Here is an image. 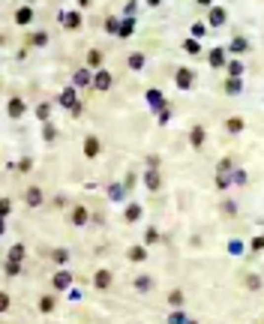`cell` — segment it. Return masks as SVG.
<instances>
[{
    "label": "cell",
    "mask_w": 264,
    "mask_h": 324,
    "mask_svg": "<svg viewBox=\"0 0 264 324\" xmlns=\"http://www.w3.org/2000/svg\"><path fill=\"white\" fill-rule=\"evenodd\" d=\"M6 114H9L12 120H18L21 114H27V102H24L21 96H12V99L6 102Z\"/></svg>",
    "instance_id": "6"
},
{
    "label": "cell",
    "mask_w": 264,
    "mask_h": 324,
    "mask_svg": "<svg viewBox=\"0 0 264 324\" xmlns=\"http://www.w3.org/2000/svg\"><path fill=\"white\" fill-rule=\"evenodd\" d=\"M24 204H27L30 210L42 207V204H45V192H42V186H27V192H24Z\"/></svg>",
    "instance_id": "4"
},
{
    "label": "cell",
    "mask_w": 264,
    "mask_h": 324,
    "mask_svg": "<svg viewBox=\"0 0 264 324\" xmlns=\"http://www.w3.org/2000/svg\"><path fill=\"white\" fill-rule=\"evenodd\" d=\"M111 81H114V78H111V72H108V69H96V72H93V84H90V87H93L96 93H105V90H111Z\"/></svg>",
    "instance_id": "3"
},
{
    "label": "cell",
    "mask_w": 264,
    "mask_h": 324,
    "mask_svg": "<svg viewBox=\"0 0 264 324\" xmlns=\"http://www.w3.org/2000/svg\"><path fill=\"white\" fill-rule=\"evenodd\" d=\"M9 213H12V201L3 195V198H0V216H9Z\"/></svg>",
    "instance_id": "46"
},
{
    "label": "cell",
    "mask_w": 264,
    "mask_h": 324,
    "mask_svg": "<svg viewBox=\"0 0 264 324\" xmlns=\"http://www.w3.org/2000/svg\"><path fill=\"white\" fill-rule=\"evenodd\" d=\"M249 249H252V255L264 252V234H255V237H252V243H249Z\"/></svg>",
    "instance_id": "43"
},
{
    "label": "cell",
    "mask_w": 264,
    "mask_h": 324,
    "mask_svg": "<svg viewBox=\"0 0 264 324\" xmlns=\"http://www.w3.org/2000/svg\"><path fill=\"white\" fill-rule=\"evenodd\" d=\"M126 261H132V264H141V261H147V246H141V243L129 246V249H126Z\"/></svg>",
    "instance_id": "14"
},
{
    "label": "cell",
    "mask_w": 264,
    "mask_h": 324,
    "mask_svg": "<svg viewBox=\"0 0 264 324\" xmlns=\"http://www.w3.org/2000/svg\"><path fill=\"white\" fill-rule=\"evenodd\" d=\"M120 21H123V18H114V15L105 18V30H108V33H120Z\"/></svg>",
    "instance_id": "44"
},
{
    "label": "cell",
    "mask_w": 264,
    "mask_h": 324,
    "mask_svg": "<svg viewBox=\"0 0 264 324\" xmlns=\"http://www.w3.org/2000/svg\"><path fill=\"white\" fill-rule=\"evenodd\" d=\"M162 3V0H147V6H159Z\"/></svg>",
    "instance_id": "57"
},
{
    "label": "cell",
    "mask_w": 264,
    "mask_h": 324,
    "mask_svg": "<svg viewBox=\"0 0 264 324\" xmlns=\"http://www.w3.org/2000/svg\"><path fill=\"white\" fill-rule=\"evenodd\" d=\"M147 102H150V105H153V108H156V111H159V108L165 105V96H162V90H156V87H150V90H147Z\"/></svg>",
    "instance_id": "24"
},
{
    "label": "cell",
    "mask_w": 264,
    "mask_h": 324,
    "mask_svg": "<svg viewBox=\"0 0 264 324\" xmlns=\"http://www.w3.org/2000/svg\"><path fill=\"white\" fill-rule=\"evenodd\" d=\"M216 171L231 174V171H234V159H231V156H222V159H219V165H216Z\"/></svg>",
    "instance_id": "38"
},
{
    "label": "cell",
    "mask_w": 264,
    "mask_h": 324,
    "mask_svg": "<svg viewBox=\"0 0 264 324\" xmlns=\"http://www.w3.org/2000/svg\"><path fill=\"white\" fill-rule=\"evenodd\" d=\"M111 282H114V273H111V270H96L93 273V288H99V291H108V288H111Z\"/></svg>",
    "instance_id": "7"
},
{
    "label": "cell",
    "mask_w": 264,
    "mask_h": 324,
    "mask_svg": "<svg viewBox=\"0 0 264 324\" xmlns=\"http://www.w3.org/2000/svg\"><path fill=\"white\" fill-rule=\"evenodd\" d=\"M24 255H27L24 243H15V246H9V252H6V258H15V261H24Z\"/></svg>",
    "instance_id": "33"
},
{
    "label": "cell",
    "mask_w": 264,
    "mask_h": 324,
    "mask_svg": "<svg viewBox=\"0 0 264 324\" xmlns=\"http://www.w3.org/2000/svg\"><path fill=\"white\" fill-rule=\"evenodd\" d=\"M75 87H87V84H93V69L90 66H81L78 72H75Z\"/></svg>",
    "instance_id": "16"
},
{
    "label": "cell",
    "mask_w": 264,
    "mask_h": 324,
    "mask_svg": "<svg viewBox=\"0 0 264 324\" xmlns=\"http://www.w3.org/2000/svg\"><path fill=\"white\" fill-rule=\"evenodd\" d=\"M243 117H228V120H225V132H228V135H237V132H243Z\"/></svg>",
    "instance_id": "25"
},
{
    "label": "cell",
    "mask_w": 264,
    "mask_h": 324,
    "mask_svg": "<svg viewBox=\"0 0 264 324\" xmlns=\"http://www.w3.org/2000/svg\"><path fill=\"white\" fill-rule=\"evenodd\" d=\"M192 36H195V39H198V36H204V24H195L192 27Z\"/></svg>",
    "instance_id": "54"
},
{
    "label": "cell",
    "mask_w": 264,
    "mask_h": 324,
    "mask_svg": "<svg viewBox=\"0 0 264 324\" xmlns=\"http://www.w3.org/2000/svg\"><path fill=\"white\" fill-rule=\"evenodd\" d=\"M225 69H228V78H240L246 66H243V63H240V57H237V60H228V66H225Z\"/></svg>",
    "instance_id": "28"
},
{
    "label": "cell",
    "mask_w": 264,
    "mask_h": 324,
    "mask_svg": "<svg viewBox=\"0 0 264 324\" xmlns=\"http://www.w3.org/2000/svg\"><path fill=\"white\" fill-rule=\"evenodd\" d=\"M183 51L189 54V57H195V54H201V42H198V39H186V42H183Z\"/></svg>",
    "instance_id": "37"
},
{
    "label": "cell",
    "mask_w": 264,
    "mask_h": 324,
    "mask_svg": "<svg viewBox=\"0 0 264 324\" xmlns=\"http://www.w3.org/2000/svg\"><path fill=\"white\" fill-rule=\"evenodd\" d=\"M132 30H135V18H132V15H126V18L120 21V33H117V36H120V39H129Z\"/></svg>",
    "instance_id": "26"
},
{
    "label": "cell",
    "mask_w": 264,
    "mask_h": 324,
    "mask_svg": "<svg viewBox=\"0 0 264 324\" xmlns=\"http://www.w3.org/2000/svg\"><path fill=\"white\" fill-rule=\"evenodd\" d=\"M174 84H177V90H192V87H195V72H192L189 66H177Z\"/></svg>",
    "instance_id": "1"
},
{
    "label": "cell",
    "mask_w": 264,
    "mask_h": 324,
    "mask_svg": "<svg viewBox=\"0 0 264 324\" xmlns=\"http://www.w3.org/2000/svg\"><path fill=\"white\" fill-rule=\"evenodd\" d=\"M36 117H39L42 123H48L51 120V102H39V105H36Z\"/></svg>",
    "instance_id": "32"
},
{
    "label": "cell",
    "mask_w": 264,
    "mask_h": 324,
    "mask_svg": "<svg viewBox=\"0 0 264 324\" xmlns=\"http://www.w3.org/2000/svg\"><path fill=\"white\" fill-rule=\"evenodd\" d=\"M144 186H147L150 192H156V189L162 186V174H159V168H147V171H144Z\"/></svg>",
    "instance_id": "11"
},
{
    "label": "cell",
    "mask_w": 264,
    "mask_h": 324,
    "mask_svg": "<svg viewBox=\"0 0 264 324\" xmlns=\"http://www.w3.org/2000/svg\"><path fill=\"white\" fill-rule=\"evenodd\" d=\"M246 288H249V291H258V288H261V276L258 273H249L246 276Z\"/></svg>",
    "instance_id": "45"
},
{
    "label": "cell",
    "mask_w": 264,
    "mask_h": 324,
    "mask_svg": "<svg viewBox=\"0 0 264 324\" xmlns=\"http://www.w3.org/2000/svg\"><path fill=\"white\" fill-rule=\"evenodd\" d=\"M228 252H234V255H240V252H243V243H240V240H231V243H228Z\"/></svg>",
    "instance_id": "50"
},
{
    "label": "cell",
    "mask_w": 264,
    "mask_h": 324,
    "mask_svg": "<svg viewBox=\"0 0 264 324\" xmlns=\"http://www.w3.org/2000/svg\"><path fill=\"white\" fill-rule=\"evenodd\" d=\"M123 186H126V189H132V186H135V174H126V183H123Z\"/></svg>",
    "instance_id": "55"
},
{
    "label": "cell",
    "mask_w": 264,
    "mask_h": 324,
    "mask_svg": "<svg viewBox=\"0 0 264 324\" xmlns=\"http://www.w3.org/2000/svg\"><path fill=\"white\" fill-rule=\"evenodd\" d=\"M81 150H84V156H87V159H96V156L102 153V141H99L96 135H87V138H84V147H81Z\"/></svg>",
    "instance_id": "9"
},
{
    "label": "cell",
    "mask_w": 264,
    "mask_h": 324,
    "mask_svg": "<svg viewBox=\"0 0 264 324\" xmlns=\"http://www.w3.org/2000/svg\"><path fill=\"white\" fill-rule=\"evenodd\" d=\"M222 213H225V216H234V213H237V204H234L231 198H228V201H222Z\"/></svg>",
    "instance_id": "47"
},
{
    "label": "cell",
    "mask_w": 264,
    "mask_h": 324,
    "mask_svg": "<svg viewBox=\"0 0 264 324\" xmlns=\"http://www.w3.org/2000/svg\"><path fill=\"white\" fill-rule=\"evenodd\" d=\"M261 324H264V321H261Z\"/></svg>",
    "instance_id": "60"
},
{
    "label": "cell",
    "mask_w": 264,
    "mask_h": 324,
    "mask_svg": "<svg viewBox=\"0 0 264 324\" xmlns=\"http://www.w3.org/2000/svg\"><path fill=\"white\" fill-rule=\"evenodd\" d=\"M216 186H219V189H228V186H234L231 174H222V171H216Z\"/></svg>",
    "instance_id": "39"
},
{
    "label": "cell",
    "mask_w": 264,
    "mask_h": 324,
    "mask_svg": "<svg viewBox=\"0 0 264 324\" xmlns=\"http://www.w3.org/2000/svg\"><path fill=\"white\" fill-rule=\"evenodd\" d=\"M222 90L228 93V96H237V93H243V78H225Z\"/></svg>",
    "instance_id": "22"
},
{
    "label": "cell",
    "mask_w": 264,
    "mask_h": 324,
    "mask_svg": "<svg viewBox=\"0 0 264 324\" xmlns=\"http://www.w3.org/2000/svg\"><path fill=\"white\" fill-rule=\"evenodd\" d=\"M12 18H15V24H18V27H27V24L33 21V9H30V6H18Z\"/></svg>",
    "instance_id": "18"
},
{
    "label": "cell",
    "mask_w": 264,
    "mask_h": 324,
    "mask_svg": "<svg viewBox=\"0 0 264 324\" xmlns=\"http://www.w3.org/2000/svg\"><path fill=\"white\" fill-rule=\"evenodd\" d=\"M225 54H228L225 48H210V54H207L210 66H213V69H222V66H228V57H225Z\"/></svg>",
    "instance_id": "15"
},
{
    "label": "cell",
    "mask_w": 264,
    "mask_h": 324,
    "mask_svg": "<svg viewBox=\"0 0 264 324\" xmlns=\"http://www.w3.org/2000/svg\"><path fill=\"white\" fill-rule=\"evenodd\" d=\"M51 285H54V291H69V285H72V273L69 270H57L51 276Z\"/></svg>",
    "instance_id": "10"
},
{
    "label": "cell",
    "mask_w": 264,
    "mask_h": 324,
    "mask_svg": "<svg viewBox=\"0 0 264 324\" xmlns=\"http://www.w3.org/2000/svg\"><path fill=\"white\" fill-rule=\"evenodd\" d=\"M57 18H60V24H63L66 30H78V27L84 24V15H81L78 9H60Z\"/></svg>",
    "instance_id": "2"
},
{
    "label": "cell",
    "mask_w": 264,
    "mask_h": 324,
    "mask_svg": "<svg viewBox=\"0 0 264 324\" xmlns=\"http://www.w3.org/2000/svg\"><path fill=\"white\" fill-rule=\"evenodd\" d=\"M183 324H198V321H195V318H186V321H183Z\"/></svg>",
    "instance_id": "59"
},
{
    "label": "cell",
    "mask_w": 264,
    "mask_h": 324,
    "mask_svg": "<svg viewBox=\"0 0 264 324\" xmlns=\"http://www.w3.org/2000/svg\"><path fill=\"white\" fill-rule=\"evenodd\" d=\"M225 18H228L225 6H210V12H207V24H210V27H222Z\"/></svg>",
    "instance_id": "13"
},
{
    "label": "cell",
    "mask_w": 264,
    "mask_h": 324,
    "mask_svg": "<svg viewBox=\"0 0 264 324\" xmlns=\"http://www.w3.org/2000/svg\"><path fill=\"white\" fill-rule=\"evenodd\" d=\"M57 102H60V105L66 108V111H69V108H72L75 102H78V90H75V84H72V87H63V90H60V96H57Z\"/></svg>",
    "instance_id": "12"
},
{
    "label": "cell",
    "mask_w": 264,
    "mask_h": 324,
    "mask_svg": "<svg viewBox=\"0 0 264 324\" xmlns=\"http://www.w3.org/2000/svg\"><path fill=\"white\" fill-rule=\"evenodd\" d=\"M198 6H213V0H195Z\"/></svg>",
    "instance_id": "56"
},
{
    "label": "cell",
    "mask_w": 264,
    "mask_h": 324,
    "mask_svg": "<svg viewBox=\"0 0 264 324\" xmlns=\"http://www.w3.org/2000/svg\"><path fill=\"white\" fill-rule=\"evenodd\" d=\"M3 273H6V276H18V273H21V261L6 258V261H3Z\"/></svg>",
    "instance_id": "34"
},
{
    "label": "cell",
    "mask_w": 264,
    "mask_h": 324,
    "mask_svg": "<svg viewBox=\"0 0 264 324\" xmlns=\"http://www.w3.org/2000/svg\"><path fill=\"white\" fill-rule=\"evenodd\" d=\"M231 180H234V186H246V180H249V177H246L243 168H234V171H231Z\"/></svg>",
    "instance_id": "42"
},
{
    "label": "cell",
    "mask_w": 264,
    "mask_h": 324,
    "mask_svg": "<svg viewBox=\"0 0 264 324\" xmlns=\"http://www.w3.org/2000/svg\"><path fill=\"white\" fill-rule=\"evenodd\" d=\"M162 240V234H159V228H144V246H153V243H159Z\"/></svg>",
    "instance_id": "27"
},
{
    "label": "cell",
    "mask_w": 264,
    "mask_h": 324,
    "mask_svg": "<svg viewBox=\"0 0 264 324\" xmlns=\"http://www.w3.org/2000/svg\"><path fill=\"white\" fill-rule=\"evenodd\" d=\"M54 309H57L54 297H51V294H42V297H39V312H45V315H48V312H54Z\"/></svg>",
    "instance_id": "35"
},
{
    "label": "cell",
    "mask_w": 264,
    "mask_h": 324,
    "mask_svg": "<svg viewBox=\"0 0 264 324\" xmlns=\"http://www.w3.org/2000/svg\"><path fill=\"white\" fill-rule=\"evenodd\" d=\"M204 141H207V129H204L201 123H195V126L189 129V144H192V150H201Z\"/></svg>",
    "instance_id": "8"
},
{
    "label": "cell",
    "mask_w": 264,
    "mask_h": 324,
    "mask_svg": "<svg viewBox=\"0 0 264 324\" xmlns=\"http://www.w3.org/2000/svg\"><path fill=\"white\" fill-rule=\"evenodd\" d=\"M87 66L90 69H102V51L99 48H90L87 51Z\"/></svg>",
    "instance_id": "31"
},
{
    "label": "cell",
    "mask_w": 264,
    "mask_h": 324,
    "mask_svg": "<svg viewBox=\"0 0 264 324\" xmlns=\"http://www.w3.org/2000/svg\"><path fill=\"white\" fill-rule=\"evenodd\" d=\"M81 111H84V105H81V102H75V105L69 108V114H72V117H81Z\"/></svg>",
    "instance_id": "52"
},
{
    "label": "cell",
    "mask_w": 264,
    "mask_h": 324,
    "mask_svg": "<svg viewBox=\"0 0 264 324\" xmlns=\"http://www.w3.org/2000/svg\"><path fill=\"white\" fill-rule=\"evenodd\" d=\"M132 285H135V291L147 294L150 288H153V276H135V279H132Z\"/></svg>",
    "instance_id": "23"
},
{
    "label": "cell",
    "mask_w": 264,
    "mask_h": 324,
    "mask_svg": "<svg viewBox=\"0 0 264 324\" xmlns=\"http://www.w3.org/2000/svg\"><path fill=\"white\" fill-rule=\"evenodd\" d=\"M144 162H147V168H159V156H156V153H150Z\"/></svg>",
    "instance_id": "51"
},
{
    "label": "cell",
    "mask_w": 264,
    "mask_h": 324,
    "mask_svg": "<svg viewBox=\"0 0 264 324\" xmlns=\"http://www.w3.org/2000/svg\"><path fill=\"white\" fill-rule=\"evenodd\" d=\"M27 45H33V48H45V45H48V33H45V30L30 33V36H27Z\"/></svg>",
    "instance_id": "20"
},
{
    "label": "cell",
    "mask_w": 264,
    "mask_h": 324,
    "mask_svg": "<svg viewBox=\"0 0 264 324\" xmlns=\"http://www.w3.org/2000/svg\"><path fill=\"white\" fill-rule=\"evenodd\" d=\"M42 138H45V141H54V138H57V126H54L51 120L42 123Z\"/></svg>",
    "instance_id": "41"
},
{
    "label": "cell",
    "mask_w": 264,
    "mask_h": 324,
    "mask_svg": "<svg viewBox=\"0 0 264 324\" xmlns=\"http://www.w3.org/2000/svg\"><path fill=\"white\" fill-rule=\"evenodd\" d=\"M186 318H189V315H186V312H183V309H174V312H171V315H168V318H165V324H183V321H186Z\"/></svg>",
    "instance_id": "40"
},
{
    "label": "cell",
    "mask_w": 264,
    "mask_h": 324,
    "mask_svg": "<svg viewBox=\"0 0 264 324\" xmlns=\"http://www.w3.org/2000/svg\"><path fill=\"white\" fill-rule=\"evenodd\" d=\"M51 261L63 267V264L69 261V249H63V246H57V249H51Z\"/></svg>",
    "instance_id": "30"
},
{
    "label": "cell",
    "mask_w": 264,
    "mask_h": 324,
    "mask_svg": "<svg viewBox=\"0 0 264 324\" xmlns=\"http://www.w3.org/2000/svg\"><path fill=\"white\" fill-rule=\"evenodd\" d=\"M144 63H147V57H144L141 51H132V54L126 57V66H129L132 72H141V69H144Z\"/></svg>",
    "instance_id": "21"
},
{
    "label": "cell",
    "mask_w": 264,
    "mask_h": 324,
    "mask_svg": "<svg viewBox=\"0 0 264 324\" xmlns=\"http://www.w3.org/2000/svg\"><path fill=\"white\" fill-rule=\"evenodd\" d=\"M123 195H126V186L123 183H111L108 186V198L111 201H123Z\"/></svg>",
    "instance_id": "29"
},
{
    "label": "cell",
    "mask_w": 264,
    "mask_h": 324,
    "mask_svg": "<svg viewBox=\"0 0 264 324\" xmlns=\"http://www.w3.org/2000/svg\"><path fill=\"white\" fill-rule=\"evenodd\" d=\"M69 222H72L75 228H81V225H87V222H90V210H87L84 204H75V207L69 210Z\"/></svg>",
    "instance_id": "5"
},
{
    "label": "cell",
    "mask_w": 264,
    "mask_h": 324,
    "mask_svg": "<svg viewBox=\"0 0 264 324\" xmlns=\"http://www.w3.org/2000/svg\"><path fill=\"white\" fill-rule=\"evenodd\" d=\"M15 168H18V171H21V174H27V171H30V168H33V159H21V162H18V165H15Z\"/></svg>",
    "instance_id": "49"
},
{
    "label": "cell",
    "mask_w": 264,
    "mask_h": 324,
    "mask_svg": "<svg viewBox=\"0 0 264 324\" xmlns=\"http://www.w3.org/2000/svg\"><path fill=\"white\" fill-rule=\"evenodd\" d=\"M141 213H144V207H141V204H135V201H129V204H126V210H123V219L132 225V222H138V219H141Z\"/></svg>",
    "instance_id": "17"
},
{
    "label": "cell",
    "mask_w": 264,
    "mask_h": 324,
    "mask_svg": "<svg viewBox=\"0 0 264 324\" xmlns=\"http://www.w3.org/2000/svg\"><path fill=\"white\" fill-rule=\"evenodd\" d=\"M78 6H81V9H84V6H90V0H78Z\"/></svg>",
    "instance_id": "58"
},
{
    "label": "cell",
    "mask_w": 264,
    "mask_h": 324,
    "mask_svg": "<svg viewBox=\"0 0 264 324\" xmlns=\"http://www.w3.org/2000/svg\"><path fill=\"white\" fill-rule=\"evenodd\" d=\"M9 309V294L3 291V294H0V312H6Z\"/></svg>",
    "instance_id": "53"
},
{
    "label": "cell",
    "mask_w": 264,
    "mask_h": 324,
    "mask_svg": "<svg viewBox=\"0 0 264 324\" xmlns=\"http://www.w3.org/2000/svg\"><path fill=\"white\" fill-rule=\"evenodd\" d=\"M156 114H159V123L165 126V123L171 120V108H168V105H162V108H159V111H156Z\"/></svg>",
    "instance_id": "48"
},
{
    "label": "cell",
    "mask_w": 264,
    "mask_h": 324,
    "mask_svg": "<svg viewBox=\"0 0 264 324\" xmlns=\"http://www.w3.org/2000/svg\"><path fill=\"white\" fill-rule=\"evenodd\" d=\"M186 303V297H183V291H180V288H174V291L168 294V306H174V309H180Z\"/></svg>",
    "instance_id": "36"
},
{
    "label": "cell",
    "mask_w": 264,
    "mask_h": 324,
    "mask_svg": "<svg viewBox=\"0 0 264 324\" xmlns=\"http://www.w3.org/2000/svg\"><path fill=\"white\" fill-rule=\"evenodd\" d=\"M228 51L231 54H246L249 51V39H246V36H234V39L228 42Z\"/></svg>",
    "instance_id": "19"
}]
</instances>
